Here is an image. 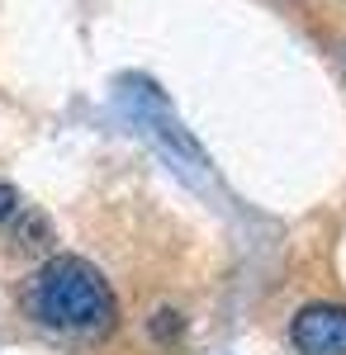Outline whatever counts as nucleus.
<instances>
[{"mask_svg":"<svg viewBox=\"0 0 346 355\" xmlns=\"http://www.w3.org/2000/svg\"><path fill=\"white\" fill-rule=\"evenodd\" d=\"M19 299L33 322L67 331V336H105L114 327V294L105 275L81 256H57L48 266H38Z\"/></svg>","mask_w":346,"mask_h":355,"instance_id":"1","label":"nucleus"},{"mask_svg":"<svg viewBox=\"0 0 346 355\" xmlns=\"http://www.w3.org/2000/svg\"><path fill=\"white\" fill-rule=\"evenodd\" d=\"M290 341L299 355H346V308L308 303L290 322Z\"/></svg>","mask_w":346,"mask_h":355,"instance_id":"2","label":"nucleus"},{"mask_svg":"<svg viewBox=\"0 0 346 355\" xmlns=\"http://www.w3.org/2000/svg\"><path fill=\"white\" fill-rule=\"evenodd\" d=\"M15 204H19V199H15V190H10V185L0 180V223H5L10 214H15Z\"/></svg>","mask_w":346,"mask_h":355,"instance_id":"3","label":"nucleus"}]
</instances>
